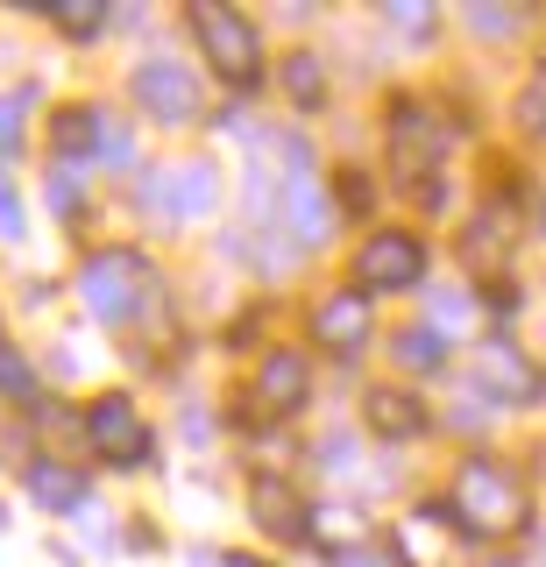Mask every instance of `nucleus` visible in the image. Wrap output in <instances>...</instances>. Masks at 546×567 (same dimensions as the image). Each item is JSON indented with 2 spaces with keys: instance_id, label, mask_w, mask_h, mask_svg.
I'll return each mask as SVG.
<instances>
[{
  "instance_id": "obj_17",
  "label": "nucleus",
  "mask_w": 546,
  "mask_h": 567,
  "mask_svg": "<svg viewBox=\"0 0 546 567\" xmlns=\"http://www.w3.org/2000/svg\"><path fill=\"white\" fill-rule=\"evenodd\" d=\"M22 142V100H0V150Z\"/></svg>"
},
{
  "instance_id": "obj_15",
  "label": "nucleus",
  "mask_w": 546,
  "mask_h": 567,
  "mask_svg": "<svg viewBox=\"0 0 546 567\" xmlns=\"http://www.w3.org/2000/svg\"><path fill=\"white\" fill-rule=\"evenodd\" d=\"M398 354H404L412 369H433V362H447V341H433V333H404Z\"/></svg>"
},
{
  "instance_id": "obj_5",
  "label": "nucleus",
  "mask_w": 546,
  "mask_h": 567,
  "mask_svg": "<svg viewBox=\"0 0 546 567\" xmlns=\"http://www.w3.org/2000/svg\"><path fill=\"white\" fill-rule=\"evenodd\" d=\"M85 425H93V440H100V454H114L121 468H135V461L150 454V433H143V419H135V404L121 398V390H107V398L85 412Z\"/></svg>"
},
{
  "instance_id": "obj_4",
  "label": "nucleus",
  "mask_w": 546,
  "mask_h": 567,
  "mask_svg": "<svg viewBox=\"0 0 546 567\" xmlns=\"http://www.w3.org/2000/svg\"><path fill=\"white\" fill-rule=\"evenodd\" d=\"M419 270H426V248L412 235H369L356 256L362 291H404V284H419Z\"/></svg>"
},
{
  "instance_id": "obj_7",
  "label": "nucleus",
  "mask_w": 546,
  "mask_h": 567,
  "mask_svg": "<svg viewBox=\"0 0 546 567\" xmlns=\"http://www.w3.org/2000/svg\"><path fill=\"white\" fill-rule=\"evenodd\" d=\"M320 333L341 354H356L362 341H369V291H333L327 306H320Z\"/></svg>"
},
{
  "instance_id": "obj_19",
  "label": "nucleus",
  "mask_w": 546,
  "mask_h": 567,
  "mask_svg": "<svg viewBox=\"0 0 546 567\" xmlns=\"http://www.w3.org/2000/svg\"><path fill=\"white\" fill-rule=\"evenodd\" d=\"M391 22H398V29H412V35H419V29H426V22H433V14H426V8H391Z\"/></svg>"
},
{
  "instance_id": "obj_1",
  "label": "nucleus",
  "mask_w": 546,
  "mask_h": 567,
  "mask_svg": "<svg viewBox=\"0 0 546 567\" xmlns=\"http://www.w3.org/2000/svg\"><path fill=\"white\" fill-rule=\"evenodd\" d=\"M192 35H199L206 58L220 64V79L256 85V71H262V64H256V58H262V43H256V29L241 22L235 8H206V0H199V8H192Z\"/></svg>"
},
{
  "instance_id": "obj_13",
  "label": "nucleus",
  "mask_w": 546,
  "mask_h": 567,
  "mask_svg": "<svg viewBox=\"0 0 546 567\" xmlns=\"http://www.w3.org/2000/svg\"><path fill=\"white\" fill-rule=\"evenodd\" d=\"M178 213H185V220L214 213V171H206V164H185L178 171Z\"/></svg>"
},
{
  "instance_id": "obj_10",
  "label": "nucleus",
  "mask_w": 546,
  "mask_h": 567,
  "mask_svg": "<svg viewBox=\"0 0 546 567\" xmlns=\"http://www.w3.org/2000/svg\"><path fill=\"white\" fill-rule=\"evenodd\" d=\"M29 489H37L50 511H79L85 504V475H64V468H50V461L29 468Z\"/></svg>"
},
{
  "instance_id": "obj_12",
  "label": "nucleus",
  "mask_w": 546,
  "mask_h": 567,
  "mask_svg": "<svg viewBox=\"0 0 546 567\" xmlns=\"http://www.w3.org/2000/svg\"><path fill=\"white\" fill-rule=\"evenodd\" d=\"M483 377L504 383V390H533V369H525V354L511 348V341H490L483 348Z\"/></svg>"
},
{
  "instance_id": "obj_18",
  "label": "nucleus",
  "mask_w": 546,
  "mask_h": 567,
  "mask_svg": "<svg viewBox=\"0 0 546 567\" xmlns=\"http://www.w3.org/2000/svg\"><path fill=\"white\" fill-rule=\"evenodd\" d=\"M8 235H22V213H14V199H8V177H0V241Z\"/></svg>"
},
{
  "instance_id": "obj_2",
  "label": "nucleus",
  "mask_w": 546,
  "mask_h": 567,
  "mask_svg": "<svg viewBox=\"0 0 546 567\" xmlns=\"http://www.w3.org/2000/svg\"><path fill=\"white\" fill-rule=\"evenodd\" d=\"M447 511H475V525H518L525 518V496L518 483L497 468V461H462V483H454V504Z\"/></svg>"
},
{
  "instance_id": "obj_8",
  "label": "nucleus",
  "mask_w": 546,
  "mask_h": 567,
  "mask_svg": "<svg viewBox=\"0 0 546 567\" xmlns=\"http://www.w3.org/2000/svg\"><path fill=\"white\" fill-rule=\"evenodd\" d=\"M369 425H377V433H391V440H412L419 425H426V412H419L404 390H369Z\"/></svg>"
},
{
  "instance_id": "obj_3",
  "label": "nucleus",
  "mask_w": 546,
  "mask_h": 567,
  "mask_svg": "<svg viewBox=\"0 0 546 567\" xmlns=\"http://www.w3.org/2000/svg\"><path fill=\"white\" fill-rule=\"evenodd\" d=\"M150 284V262L135 256V248H100L93 262H85V306L100 319H121L135 306V291Z\"/></svg>"
},
{
  "instance_id": "obj_9",
  "label": "nucleus",
  "mask_w": 546,
  "mask_h": 567,
  "mask_svg": "<svg viewBox=\"0 0 546 567\" xmlns=\"http://www.w3.org/2000/svg\"><path fill=\"white\" fill-rule=\"evenodd\" d=\"M262 398H270L277 412H298V404H306V362H298V354H270V362H262Z\"/></svg>"
},
{
  "instance_id": "obj_14",
  "label": "nucleus",
  "mask_w": 546,
  "mask_h": 567,
  "mask_svg": "<svg viewBox=\"0 0 546 567\" xmlns=\"http://www.w3.org/2000/svg\"><path fill=\"white\" fill-rule=\"evenodd\" d=\"M285 85H291V100H298V106H320V64H312L306 50H298V58L285 64Z\"/></svg>"
},
{
  "instance_id": "obj_20",
  "label": "nucleus",
  "mask_w": 546,
  "mask_h": 567,
  "mask_svg": "<svg viewBox=\"0 0 546 567\" xmlns=\"http://www.w3.org/2000/svg\"><path fill=\"white\" fill-rule=\"evenodd\" d=\"M348 567H377V560H362V554H356V560H348Z\"/></svg>"
},
{
  "instance_id": "obj_16",
  "label": "nucleus",
  "mask_w": 546,
  "mask_h": 567,
  "mask_svg": "<svg viewBox=\"0 0 546 567\" xmlns=\"http://www.w3.org/2000/svg\"><path fill=\"white\" fill-rule=\"evenodd\" d=\"M0 390H14V398H29V390H37V377H29V362H22V354H14L8 341H0Z\"/></svg>"
},
{
  "instance_id": "obj_6",
  "label": "nucleus",
  "mask_w": 546,
  "mask_h": 567,
  "mask_svg": "<svg viewBox=\"0 0 546 567\" xmlns=\"http://www.w3.org/2000/svg\"><path fill=\"white\" fill-rule=\"evenodd\" d=\"M135 100H143L156 121H192V114H199V85H192V71L171 64V58H156V64L135 71Z\"/></svg>"
},
{
  "instance_id": "obj_11",
  "label": "nucleus",
  "mask_w": 546,
  "mask_h": 567,
  "mask_svg": "<svg viewBox=\"0 0 546 567\" xmlns=\"http://www.w3.org/2000/svg\"><path fill=\"white\" fill-rule=\"evenodd\" d=\"M256 525H270L277 539L306 532V518H298V504H291V489H285V483H256Z\"/></svg>"
}]
</instances>
